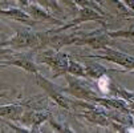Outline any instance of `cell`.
<instances>
[{
	"mask_svg": "<svg viewBox=\"0 0 134 133\" xmlns=\"http://www.w3.org/2000/svg\"><path fill=\"white\" fill-rule=\"evenodd\" d=\"M39 81H40V85H41V87H44V88L47 89V92H49L51 96H52V97H54V100H56V103H57V104H60V105H63V107L68 108L66 100L61 96L60 93H57V92L53 89V85H52L49 81H47L45 79H41V77H39Z\"/></svg>",
	"mask_w": 134,
	"mask_h": 133,
	"instance_id": "6da1fadb",
	"label": "cell"
},
{
	"mask_svg": "<svg viewBox=\"0 0 134 133\" xmlns=\"http://www.w3.org/2000/svg\"><path fill=\"white\" fill-rule=\"evenodd\" d=\"M2 12H3V15H8L9 17L15 19V20H19V22H24V23H29L31 22V15L25 13L24 11L19 9V8H12L9 11L3 9Z\"/></svg>",
	"mask_w": 134,
	"mask_h": 133,
	"instance_id": "7a4b0ae2",
	"label": "cell"
},
{
	"mask_svg": "<svg viewBox=\"0 0 134 133\" xmlns=\"http://www.w3.org/2000/svg\"><path fill=\"white\" fill-rule=\"evenodd\" d=\"M108 85H109V80H108L106 77L100 79V81H98V87L101 88L102 92H108Z\"/></svg>",
	"mask_w": 134,
	"mask_h": 133,
	"instance_id": "277c9868",
	"label": "cell"
},
{
	"mask_svg": "<svg viewBox=\"0 0 134 133\" xmlns=\"http://www.w3.org/2000/svg\"><path fill=\"white\" fill-rule=\"evenodd\" d=\"M28 11L31 12V16H33V19H37V20H47V22H53V23H59L57 20L52 16H49L45 11H43V8L36 7V6H29Z\"/></svg>",
	"mask_w": 134,
	"mask_h": 133,
	"instance_id": "3957f363",
	"label": "cell"
}]
</instances>
